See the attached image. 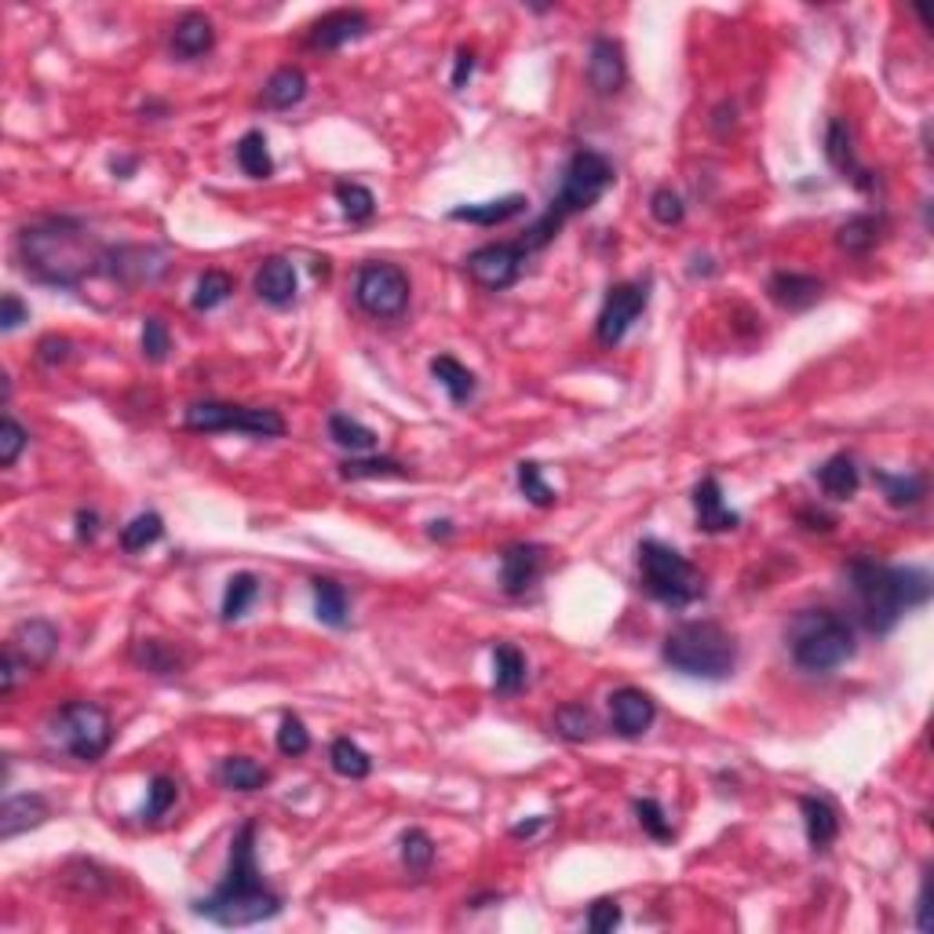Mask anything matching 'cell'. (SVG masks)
<instances>
[{
	"mask_svg": "<svg viewBox=\"0 0 934 934\" xmlns=\"http://www.w3.org/2000/svg\"><path fill=\"white\" fill-rule=\"evenodd\" d=\"M16 259L22 274L48 288H77L102 271L107 248L96 242L81 219L45 216L26 223L16 238Z\"/></svg>",
	"mask_w": 934,
	"mask_h": 934,
	"instance_id": "cell-1",
	"label": "cell"
},
{
	"mask_svg": "<svg viewBox=\"0 0 934 934\" xmlns=\"http://www.w3.org/2000/svg\"><path fill=\"white\" fill-rule=\"evenodd\" d=\"M844 581L854 596L862 628L873 631V636H891L905 613L927 607L934 596L927 570H920V566H887L869 556H854L844 566Z\"/></svg>",
	"mask_w": 934,
	"mask_h": 934,
	"instance_id": "cell-2",
	"label": "cell"
},
{
	"mask_svg": "<svg viewBox=\"0 0 934 934\" xmlns=\"http://www.w3.org/2000/svg\"><path fill=\"white\" fill-rule=\"evenodd\" d=\"M282 894L271 891L256 865V822H245L230 839V862L219 887L194 902V913L216 927H253L282 913Z\"/></svg>",
	"mask_w": 934,
	"mask_h": 934,
	"instance_id": "cell-3",
	"label": "cell"
},
{
	"mask_svg": "<svg viewBox=\"0 0 934 934\" xmlns=\"http://www.w3.org/2000/svg\"><path fill=\"white\" fill-rule=\"evenodd\" d=\"M613 179L617 176H613L610 157L599 154V150H591V147H581L570 157V165H566L559 194L551 197L548 213L537 219L530 230H525V238L519 245L525 248V253H537V248L551 245V242L559 238V230L566 227V219L581 216V213H588L591 205H599V197L613 187Z\"/></svg>",
	"mask_w": 934,
	"mask_h": 934,
	"instance_id": "cell-4",
	"label": "cell"
},
{
	"mask_svg": "<svg viewBox=\"0 0 934 934\" xmlns=\"http://www.w3.org/2000/svg\"><path fill=\"white\" fill-rule=\"evenodd\" d=\"M785 647L799 672L807 676H833L836 668H844L858 642H854V625L844 613L828 607L799 610L785 628Z\"/></svg>",
	"mask_w": 934,
	"mask_h": 934,
	"instance_id": "cell-5",
	"label": "cell"
},
{
	"mask_svg": "<svg viewBox=\"0 0 934 934\" xmlns=\"http://www.w3.org/2000/svg\"><path fill=\"white\" fill-rule=\"evenodd\" d=\"M661 657L679 676L722 682L738 668V639L716 621H687L665 636Z\"/></svg>",
	"mask_w": 934,
	"mask_h": 934,
	"instance_id": "cell-6",
	"label": "cell"
},
{
	"mask_svg": "<svg viewBox=\"0 0 934 934\" xmlns=\"http://www.w3.org/2000/svg\"><path fill=\"white\" fill-rule=\"evenodd\" d=\"M639 581L650 599L665 602L672 610H687L697 599H705L701 570L665 541H639Z\"/></svg>",
	"mask_w": 934,
	"mask_h": 934,
	"instance_id": "cell-7",
	"label": "cell"
},
{
	"mask_svg": "<svg viewBox=\"0 0 934 934\" xmlns=\"http://www.w3.org/2000/svg\"><path fill=\"white\" fill-rule=\"evenodd\" d=\"M48 741L77 763H99L114 745V719L96 701H66L45 722Z\"/></svg>",
	"mask_w": 934,
	"mask_h": 934,
	"instance_id": "cell-8",
	"label": "cell"
},
{
	"mask_svg": "<svg viewBox=\"0 0 934 934\" xmlns=\"http://www.w3.org/2000/svg\"><path fill=\"white\" fill-rule=\"evenodd\" d=\"M183 424L197 435H219V431H242L253 439H282L285 416L278 410L259 405H234V402H194L183 413Z\"/></svg>",
	"mask_w": 934,
	"mask_h": 934,
	"instance_id": "cell-9",
	"label": "cell"
},
{
	"mask_svg": "<svg viewBox=\"0 0 934 934\" xmlns=\"http://www.w3.org/2000/svg\"><path fill=\"white\" fill-rule=\"evenodd\" d=\"M410 296H413V282L399 263L373 259L354 274V304L370 314V318L380 322L402 318L405 307H410Z\"/></svg>",
	"mask_w": 934,
	"mask_h": 934,
	"instance_id": "cell-10",
	"label": "cell"
},
{
	"mask_svg": "<svg viewBox=\"0 0 934 934\" xmlns=\"http://www.w3.org/2000/svg\"><path fill=\"white\" fill-rule=\"evenodd\" d=\"M650 304V288L639 282H621L613 285L607 299H602L599 322H596V336L602 347H617L628 336V328L639 322V314Z\"/></svg>",
	"mask_w": 934,
	"mask_h": 934,
	"instance_id": "cell-11",
	"label": "cell"
},
{
	"mask_svg": "<svg viewBox=\"0 0 934 934\" xmlns=\"http://www.w3.org/2000/svg\"><path fill=\"white\" fill-rule=\"evenodd\" d=\"M525 248L522 245H508V242H493V245H482L475 248L468 259H464V271L471 274V282L490 288V293H504L519 278H522V263H525Z\"/></svg>",
	"mask_w": 934,
	"mask_h": 934,
	"instance_id": "cell-12",
	"label": "cell"
},
{
	"mask_svg": "<svg viewBox=\"0 0 934 934\" xmlns=\"http://www.w3.org/2000/svg\"><path fill=\"white\" fill-rule=\"evenodd\" d=\"M8 650L19 657V665L26 672H41L59 653V628L48 617H30V621L16 625L8 639Z\"/></svg>",
	"mask_w": 934,
	"mask_h": 934,
	"instance_id": "cell-13",
	"label": "cell"
},
{
	"mask_svg": "<svg viewBox=\"0 0 934 934\" xmlns=\"http://www.w3.org/2000/svg\"><path fill=\"white\" fill-rule=\"evenodd\" d=\"M165 253H157L150 245H121V248H107V259H102V271L117 278L121 285H142V282H157L165 274Z\"/></svg>",
	"mask_w": 934,
	"mask_h": 934,
	"instance_id": "cell-14",
	"label": "cell"
},
{
	"mask_svg": "<svg viewBox=\"0 0 934 934\" xmlns=\"http://www.w3.org/2000/svg\"><path fill=\"white\" fill-rule=\"evenodd\" d=\"M548 548L544 544H508L500 551V588L504 596H525L544 573Z\"/></svg>",
	"mask_w": 934,
	"mask_h": 934,
	"instance_id": "cell-15",
	"label": "cell"
},
{
	"mask_svg": "<svg viewBox=\"0 0 934 934\" xmlns=\"http://www.w3.org/2000/svg\"><path fill=\"white\" fill-rule=\"evenodd\" d=\"M628 81V59L621 41L613 37H596L588 48V85L596 96H617Z\"/></svg>",
	"mask_w": 934,
	"mask_h": 934,
	"instance_id": "cell-16",
	"label": "cell"
},
{
	"mask_svg": "<svg viewBox=\"0 0 934 934\" xmlns=\"http://www.w3.org/2000/svg\"><path fill=\"white\" fill-rule=\"evenodd\" d=\"M610 727L613 734H621V738H642L650 727H653V719H657V705H653V697L647 690H639V687H621V690H613L610 694Z\"/></svg>",
	"mask_w": 934,
	"mask_h": 934,
	"instance_id": "cell-17",
	"label": "cell"
},
{
	"mask_svg": "<svg viewBox=\"0 0 934 934\" xmlns=\"http://www.w3.org/2000/svg\"><path fill=\"white\" fill-rule=\"evenodd\" d=\"M370 16L358 8H336V11H328V16H322L318 22L311 26V33H307V45L314 51H336V48H344L351 41H358V37L370 33Z\"/></svg>",
	"mask_w": 934,
	"mask_h": 934,
	"instance_id": "cell-18",
	"label": "cell"
},
{
	"mask_svg": "<svg viewBox=\"0 0 934 934\" xmlns=\"http://www.w3.org/2000/svg\"><path fill=\"white\" fill-rule=\"evenodd\" d=\"M694 519L701 533H730L741 525V515L722 500V485L716 475H705L694 485Z\"/></svg>",
	"mask_w": 934,
	"mask_h": 934,
	"instance_id": "cell-19",
	"label": "cell"
},
{
	"mask_svg": "<svg viewBox=\"0 0 934 934\" xmlns=\"http://www.w3.org/2000/svg\"><path fill=\"white\" fill-rule=\"evenodd\" d=\"M825 157H828V165H833L844 179H851L858 190H873V187H876V179L869 176V168L858 165L851 125L844 121V117H833V121H828V128H825Z\"/></svg>",
	"mask_w": 934,
	"mask_h": 934,
	"instance_id": "cell-20",
	"label": "cell"
},
{
	"mask_svg": "<svg viewBox=\"0 0 934 934\" xmlns=\"http://www.w3.org/2000/svg\"><path fill=\"white\" fill-rule=\"evenodd\" d=\"M253 288H256V296L263 299L267 307H293L296 304V288H299V278H296V267H293V259H285V256H267L256 267V278H253Z\"/></svg>",
	"mask_w": 934,
	"mask_h": 934,
	"instance_id": "cell-21",
	"label": "cell"
},
{
	"mask_svg": "<svg viewBox=\"0 0 934 934\" xmlns=\"http://www.w3.org/2000/svg\"><path fill=\"white\" fill-rule=\"evenodd\" d=\"M216 48V26L201 11H187L179 16L173 26V37H168V51H173L176 62H194L205 59L208 51Z\"/></svg>",
	"mask_w": 934,
	"mask_h": 934,
	"instance_id": "cell-22",
	"label": "cell"
},
{
	"mask_svg": "<svg viewBox=\"0 0 934 934\" xmlns=\"http://www.w3.org/2000/svg\"><path fill=\"white\" fill-rule=\"evenodd\" d=\"M822 293H825V282L814 278V274H799V271H778V274H770V282H767V296L781 311H793V314L810 311L822 299Z\"/></svg>",
	"mask_w": 934,
	"mask_h": 934,
	"instance_id": "cell-23",
	"label": "cell"
},
{
	"mask_svg": "<svg viewBox=\"0 0 934 934\" xmlns=\"http://www.w3.org/2000/svg\"><path fill=\"white\" fill-rule=\"evenodd\" d=\"M51 818V804L41 793H22V796H8L4 807H0V839H16L26 828H37Z\"/></svg>",
	"mask_w": 934,
	"mask_h": 934,
	"instance_id": "cell-24",
	"label": "cell"
},
{
	"mask_svg": "<svg viewBox=\"0 0 934 934\" xmlns=\"http://www.w3.org/2000/svg\"><path fill=\"white\" fill-rule=\"evenodd\" d=\"M884 238H887V216L884 213H858V216H851L847 223H839L836 227L839 253H851V256L873 253Z\"/></svg>",
	"mask_w": 934,
	"mask_h": 934,
	"instance_id": "cell-25",
	"label": "cell"
},
{
	"mask_svg": "<svg viewBox=\"0 0 934 934\" xmlns=\"http://www.w3.org/2000/svg\"><path fill=\"white\" fill-rule=\"evenodd\" d=\"M799 810H804V825H807V844L814 854H825L836 844L839 836V814L836 807L822 796H804L799 799Z\"/></svg>",
	"mask_w": 934,
	"mask_h": 934,
	"instance_id": "cell-26",
	"label": "cell"
},
{
	"mask_svg": "<svg viewBox=\"0 0 934 934\" xmlns=\"http://www.w3.org/2000/svg\"><path fill=\"white\" fill-rule=\"evenodd\" d=\"M525 197L522 194H504L497 201H479V205H456L450 219L453 223H475V227H500V223L515 219L525 213Z\"/></svg>",
	"mask_w": 934,
	"mask_h": 934,
	"instance_id": "cell-27",
	"label": "cell"
},
{
	"mask_svg": "<svg viewBox=\"0 0 934 934\" xmlns=\"http://www.w3.org/2000/svg\"><path fill=\"white\" fill-rule=\"evenodd\" d=\"M131 661L150 676H179L187 668V653L168 639H139L131 647Z\"/></svg>",
	"mask_w": 934,
	"mask_h": 934,
	"instance_id": "cell-28",
	"label": "cell"
},
{
	"mask_svg": "<svg viewBox=\"0 0 934 934\" xmlns=\"http://www.w3.org/2000/svg\"><path fill=\"white\" fill-rule=\"evenodd\" d=\"M307 99V73L299 66H278L267 85H263V102L271 110H293Z\"/></svg>",
	"mask_w": 934,
	"mask_h": 934,
	"instance_id": "cell-29",
	"label": "cell"
},
{
	"mask_svg": "<svg viewBox=\"0 0 934 934\" xmlns=\"http://www.w3.org/2000/svg\"><path fill=\"white\" fill-rule=\"evenodd\" d=\"M814 479H818L822 493L828 500H851L862 485V471H858V464H854V456L836 453V456H828L818 471H814Z\"/></svg>",
	"mask_w": 934,
	"mask_h": 934,
	"instance_id": "cell-30",
	"label": "cell"
},
{
	"mask_svg": "<svg viewBox=\"0 0 934 934\" xmlns=\"http://www.w3.org/2000/svg\"><path fill=\"white\" fill-rule=\"evenodd\" d=\"M431 376H435L439 384L445 387V394H450L453 405L471 402V399H475V391H479L475 373H471L464 362H456L453 354H439V358H431Z\"/></svg>",
	"mask_w": 934,
	"mask_h": 934,
	"instance_id": "cell-31",
	"label": "cell"
},
{
	"mask_svg": "<svg viewBox=\"0 0 934 934\" xmlns=\"http://www.w3.org/2000/svg\"><path fill=\"white\" fill-rule=\"evenodd\" d=\"M216 778L223 788H230V793H259V788L271 781V770L259 767V763L248 756H227L219 763Z\"/></svg>",
	"mask_w": 934,
	"mask_h": 934,
	"instance_id": "cell-32",
	"label": "cell"
},
{
	"mask_svg": "<svg viewBox=\"0 0 934 934\" xmlns=\"http://www.w3.org/2000/svg\"><path fill=\"white\" fill-rule=\"evenodd\" d=\"M551 730L559 734L562 741H570V745H584L591 741L599 734V719L596 712H591L588 705H559L556 708V716H551Z\"/></svg>",
	"mask_w": 934,
	"mask_h": 934,
	"instance_id": "cell-33",
	"label": "cell"
},
{
	"mask_svg": "<svg viewBox=\"0 0 934 934\" xmlns=\"http://www.w3.org/2000/svg\"><path fill=\"white\" fill-rule=\"evenodd\" d=\"M525 676H530V668H525V657L519 647H511V642H500L493 650V690L500 697H511L525 687Z\"/></svg>",
	"mask_w": 934,
	"mask_h": 934,
	"instance_id": "cell-34",
	"label": "cell"
},
{
	"mask_svg": "<svg viewBox=\"0 0 934 934\" xmlns=\"http://www.w3.org/2000/svg\"><path fill=\"white\" fill-rule=\"evenodd\" d=\"M314 591V617L328 628H344L347 625V591L344 584H336L333 577H314L311 581Z\"/></svg>",
	"mask_w": 934,
	"mask_h": 934,
	"instance_id": "cell-35",
	"label": "cell"
},
{
	"mask_svg": "<svg viewBox=\"0 0 934 934\" xmlns=\"http://www.w3.org/2000/svg\"><path fill=\"white\" fill-rule=\"evenodd\" d=\"M876 485L884 490V500L891 508H916L927 497V475H891V471H873Z\"/></svg>",
	"mask_w": 934,
	"mask_h": 934,
	"instance_id": "cell-36",
	"label": "cell"
},
{
	"mask_svg": "<svg viewBox=\"0 0 934 934\" xmlns=\"http://www.w3.org/2000/svg\"><path fill=\"white\" fill-rule=\"evenodd\" d=\"M234 157H238L242 173L248 179H271L274 176V157L267 150V136L263 131H245V136L234 142Z\"/></svg>",
	"mask_w": 934,
	"mask_h": 934,
	"instance_id": "cell-37",
	"label": "cell"
},
{
	"mask_svg": "<svg viewBox=\"0 0 934 934\" xmlns=\"http://www.w3.org/2000/svg\"><path fill=\"white\" fill-rule=\"evenodd\" d=\"M256 596H259V577H256V573H248V570L234 573L230 581H227V591H223L219 617H223V621H227V625L242 621V617L248 613V607H253V602H256Z\"/></svg>",
	"mask_w": 934,
	"mask_h": 934,
	"instance_id": "cell-38",
	"label": "cell"
},
{
	"mask_svg": "<svg viewBox=\"0 0 934 934\" xmlns=\"http://www.w3.org/2000/svg\"><path fill=\"white\" fill-rule=\"evenodd\" d=\"M328 763H333V770L340 774V778H347V781H362V778H370V774H373L370 753H365V748L358 741H351V738H336L333 745H328Z\"/></svg>",
	"mask_w": 934,
	"mask_h": 934,
	"instance_id": "cell-39",
	"label": "cell"
},
{
	"mask_svg": "<svg viewBox=\"0 0 934 934\" xmlns=\"http://www.w3.org/2000/svg\"><path fill=\"white\" fill-rule=\"evenodd\" d=\"M328 439H333L340 450H351V453L376 450V431L365 427L362 420H354L347 413H333V416H328Z\"/></svg>",
	"mask_w": 934,
	"mask_h": 934,
	"instance_id": "cell-40",
	"label": "cell"
},
{
	"mask_svg": "<svg viewBox=\"0 0 934 934\" xmlns=\"http://www.w3.org/2000/svg\"><path fill=\"white\" fill-rule=\"evenodd\" d=\"M340 475L351 479V482H362V479H410V468L402 464V460H391V456H351L340 464Z\"/></svg>",
	"mask_w": 934,
	"mask_h": 934,
	"instance_id": "cell-41",
	"label": "cell"
},
{
	"mask_svg": "<svg viewBox=\"0 0 934 934\" xmlns=\"http://www.w3.org/2000/svg\"><path fill=\"white\" fill-rule=\"evenodd\" d=\"M161 537H165V519L157 515V511H139V515L121 530V548L128 556H139V551H147L150 544L161 541Z\"/></svg>",
	"mask_w": 934,
	"mask_h": 934,
	"instance_id": "cell-42",
	"label": "cell"
},
{
	"mask_svg": "<svg viewBox=\"0 0 934 934\" xmlns=\"http://www.w3.org/2000/svg\"><path fill=\"white\" fill-rule=\"evenodd\" d=\"M333 194H336L340 213H344L351 223H370V219H373V213H376V197H373L370 187L344 179V183H336Z\"/></svg>",
	"mask_w": 934,
	"mask_h": 934,
	"instance_id": "cell-43",
	"label": "cell"
},
{
	"mask_svg": "<svg viewBox=\"0 0 934 934\" xmlns=\"http://www.w3.org/2000/svg\"><path fill=\"white\" fill-rule=\"evenodd\" d=\"M230 293H234V278L227 271H205L201 278H197L190 304H194V311H216L227 304Z\"/></svg>",
	"mask_w": 934,
	"mask_h": 934,
	"instance_id": "cell-44",
	"label": "cell"
},
{
	"mask_svg": "<svg viewBox=\"0 0 934 934\" xmlns=\"http://www.w3.org/2000/svg\"><path fill=\"white\" fill-rule=\"evenodd\" d=\"M176 799H179V781L168 778V774H154L150 785H147V804H142L139 818L142 822L165 818V814L176 807Z\"/></svg>",
	"mask_w": 934,
	"mask_h": 934,
	"instance_id": "cell-45",
	"label": "cell"
},
{
	"mask_svg": "<svg viewBox=\"0 0 934 934\" xmlns=\"http://www.w3.org/2000/svg\"><path fill=\"white\" fill-rule=\"evenodd\" d=\"M399 847H402V865L410 873H427L431 862H435V839L424 828H405Z\"/></svg>",
	"mask_w": 934,
	"mask_h": 934,
	"instance_id": "cell-46",
	"label": "cell"
},
{
	"mask_svg": "<svg viewBox=\"0 0 934 934\" xmlns=\"http://www.w3.org/2000/svg\"><path fill=\"white\" fill-rule=\"evenodd\" d=\"M515 479H519V490H522V497L530 500L533 508H551L556 504V490H551V485L544 482V468L541 464H533V460H522L519 464V471H515Z\"/></svg>",
	"mask_w": 934,
	"mask_h": 934,
	"instance_id": "cell-47",
	"label": "cell"
},
{
	"mask_svg": "<svg viewBox=\"0 0 934 934\" xmlns=\"http://www.w3.org/2000/svg\"><path fill=\"white\" fill-rule=\"evenodd\" d=\"M631 810H636V822L642 825V833H647L650 839H657V844H665V839H672V822H668L665 807L657 804L653 796L636 799V804H631Z\"/></svg>",
	"mask_w": 934,
	"mask_h": 934,
	"instance_id": "cell-48",
	"label": "cell"
},
{
	"mask_svg": "<svg viewBox=\"0 0 934 934\" xmlns=\"http://www.w3.org/2000/svg\"><path fill=\"white\" fill-rule=\"evenodd\" d=\"M139 347H142V358H147L150 365H161L168 358V351H173V336H168V325L161 318H147L142 322V340H139Z\"/></svg>",
	"mask_w": 934,
	"mask_h": 934,
	"instance_id": "cell-49",
	"label": "cell"
},
{
	"mask_svg": "<svg viewBox=\"0 0 934 934\" xmlns=\"http://www.w3.org/2000/svg\"><path fill=\"white\" fill-rule=\"evenodd\" d=\"M26 445H30V431H26L11 413H4V420H0V468L16 464Z\"/></svg>",
	"mask_w": 934,
	"mask_h": 934,
	"instance_id": "cell-50",
	"label": "cell"
},
{
	"mask_svg": "<svg viewBox=\"0 0 934 934\" xmlns=\"http://www.w3.org/2000/svg\"><path fill=\"white\" fill-rule=\"evenodd\" d=\"M650 216L661 223V227H679V223L687 219V205H682V197L672 187H657L650 194Z\"/></svg>",
	"mask_w": 934,
	"mask_h": 934,
	"instance_id": "cell-51",
	"label": "cell"
},
{
	"mask_svg": "<svg viewBox=\"0 0 934 934\" xmlns=\"http://www.w3.org/2000/svg\"><path fill=\"white\" fill-rule=\"evenodd\" d=\"M307 748H311V730L304 727V719L285 716L282 727H278V753L296 759V756H307Z\"/></svg>",
	"mask_w": 934,
	"mask_h": 934,
	"instance_id": "cell-52",
	"label": "cell"
},
{
	"mask_svg": "<svg viewBox=\"0 0 934 934\" xmlns=\"http://www.w3.org/2000/svg\"><path fill=\"white\" fill-rule=\"evenodd\" d=\"M613 927H621V905L613 898H599L588 910V931L591 934H610Z\"/></svg>",
	"mask_w": 934,
	"mask_h": 934,
	"instance_id": "cell-53",
	"label": "cell"
},
{
	"mask_svg": "<svg viewBox=\"0 0 934 934\" xmlns=\"http://www.w3.org/2000/svg\"><path fill=\"white\" fill-rule=\"evenodd\" d=\"M22 322H30V307L22 304L19 293H4V299H0V328L16 333Z\"/></svg>",
	"mask_w": 934,
	"mask_h": 934,
	"instance_id": "cell-54",
	"label": "cell"
},
{
	"mask_svg": "<svg viewBox=\"0 0 934 934\" xmlns=\"http://www.w3.org/2000/svg\"><path fill=\"white\" fill-rule=\"evenodd\" d=\"M70 351H73V344L66 336H45L41 344H37V362H41V365H59V362L70 358Z\"/></svg>",
	"mask_w": 934,
	"mask_h": 934,
	"instance_id": "cell-55",
	"label": "cell"
},
{
	"mask_svg": "<svg viewBox=\"0 0 934 934\" xmlns=\"http://www.w3.org/2000/svg\"><path fill=\"white\" fill-rule=\"evenodd\" d=\"M471 73H475V51H471V48H460V51H456V62H453V88L464 91L468 81H471Z\"/></svg>",
	"mask_w": 934,
	"mask_h": 934,
	"instance_id": "cell-56",
	"label": "cell"
},
{
	"mask_svg": "<svg viewBox=\"0 0 934 934\" xmlns=\"http://www.w3.org/2000/svg\"><path fill=\"white\" fill-rule=\"evenodd\" d=\"M73 522H77V530H73V533H77V541H81V544H91V541H96V537H99V515H96V511H91V508H81V511H77V519H73Z\"/></svg>",
	"mask_w": 934,
	"mask_h": 934,
	"instance_id": "cell-57",
	"label": "cell"
},
{
	"mask_svg": "<svg viewBox=\"0 0 934 934\" xmlns=\"http://www.w3.org/2000/svg\"><path fill=\"white\" fill-rule=\"evenodd\" d=\"M927 876H924V884H920V894H916V927L920 931H931V920H927Z\"/></svg>",
	"mask_w": 934,
	"mask_h": 934,
	"instance_id": "cell-58",
	"label": "cell"
},
{
	"mask_svg": "<svg viewBox=\"0 0 934 934\" xmlns=\"http://www.w3.org/2000/svg\"><path fill=\"white\" fill-rule=\"evenodd\" d=\"M544 822L548 818H530V822L511 825V836H515V839H530V836H537V828H544Z\"/></svg>",
	"mask_w": 934,
	"mask_h": 934,
	"instance_id": "cell-59",
	"label": "cell"
},
{
	"mask_svg": "<svg viewBox=\"0 0 934 934\" xmlns=\"http://www.w3.org/2000/svg\"><path fill=\"white\" fill-rule=\"evenodd\" d=\"M799 522H814L810 530H825V533H828V530H833V525H836V522L828 519V515H822V511H799Z\"/></svg>",
	"mask_w": 934,
	"mask_h": 934,
	"instance_id": "cell-60",
	"label": "cell"
},
{
	"mask_svg": "<svg viewBox=\"0 0 934 934\" xmlns=\"http://www.w3.org/2000/svg\"><path fill=\"white\" fill-rule=\"evenodd\" d=\"M427 533L435 537V541H439V537H442V541H445V537L453 533V522H450V519H442V522H431V530H427Z\"/></svg>",
	"mask_w": 934,
	"mask_h": 934,
	"instance_id": "cell-61",
	"label": "cell"
},
{
	"mask_svg": "<svg viewBox=\"0 0 934 934\" xmlns=\"http://www.w3.org/2000/svg\"><path fill=\"white\" fill-rule=\"evenodd\" d=\"M110 168H114V173H131L136 161H110Z\"/></svg>",
	"mask_w": 934,
	"mask_h": 934,
	"instance_id": "cell-62",
	"label": "cell"
}]
</instances>
